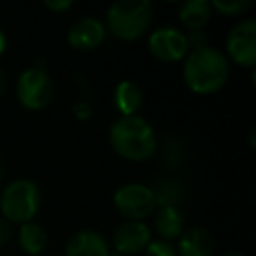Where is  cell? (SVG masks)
<instances>
[{"label": "cell", "mask_w": 256, "mask_h": 256, "mask_svg": "<svg viewBox=\"0 0 256 256\" xmlns=\"http://www.w3.org/2000/svg\"><path fill=\"white\" fill-rule=\"evenodd\" d=\"M210 14H212V6L209 0H190L179 8V20L192 32L202 30L210 20Z\"/></svg>", "instance_id": "16"}, {"label": "cell", "mask_w": 256, "mask_h": 256, "mask_svg": "<svg viewBox=\"0 0 256 256\" xmlns=\"http://www.w3.org/2000/svg\"><path fill=\"white\" fill-rule=\"evenodd\" d=\"M44 6H46L50 11L54 12H64L67 9H70L74 6L72 0H44Z\"/></svg>", "instance_id": "23"}, {"label": "cell", "mask_w": 256, "mask_h": 256, "mask_svg": "<svg viewBox=\"0 0 256 256\" xmlns=\"http://www.w3.org/2000/svg\"><path fill=\"white\" fill-rule=\"evenodd\" d=\"M188 39V48L190 51L195 50H202V48H207V36L202 32V30H193L186 36Z\"/></svg>", "instance_id": "21"}, {"label": "cell", "mask_w": 256, "mask_h": 256, "mask_svg": "<svg viewBox=\"0 0 256 256\" xmlns=\"http://www.w3.org/2000/svg\"><path fill=\"white\" fill-rule=\"evenodd\" d=\"M11 237H12V226H11V223H9L8 220H4V218L0 216V248L8 244V242L11 240Z\"/></svg>", "instance_id": "24"}, {"label": "cell", "mask_w": 256, "mask_h": 256, "mask_svg": "<svg viewBox=\"0 0 256 256\" xmlns=\"http://www.w3.org/2000/svg\"><path fill=\"white\" fill-rule=\"evenodd\" d=\"M106 25L98 18H93V16L78 20L76 23H72L67 32L68 44L79 51H90L98 48L106 40Z\"/></svg>", "instance_id": "10"}, {"label": "cell", "mask_w": 256, "mask_h": 256, "mask_svg": "<svg viewBox=\"0 0 256 256\" xmlns=\"http://www.w3.org/2000/svg\"><path fill=\"white\" fill-rule=\"evenodd\" d=\"M186 230L184 214L179 207H160L154 216V232L162 240H178Z\"/></svg>", "instance_id": "13"}, {"label": "cell", "mask_w": 256, "mask_h": 256, "mask_svg": "<svg viewBox=\"0 0 256 256\" xmlns=\"http://www.w3.org/2000/svg\"><path fill=\"white\" fill-rule=\"evenodd\" d=\"M153 20L150 0H118L106 12V30L121 40H137L148 32Z\"/></svg>", "instance_id": "3"}, {"label": "cell", "mask_w": 256, "mask_h": 256, "mask_svg": "<svg viewBox=\"0 0 256 256\" xmlns=\"http://www.w3.org/2000/svg\"><path fill=\"white\" fill-rule=\"evenodd\" d=\"M6 48H8V37H6L4 30L0 28V54L4 53V51H6Z\"/></svg>", "instance_id": "25"}, {"label": "cell", "mask_w": 256, "mask_h": 256, "mask_svg": "<svg viewBox=\"0 0 256 256\" xmlns=\"http://www.w3.org/2000/svg\"><path fill=\"white\" fill-rule=\"evenodd\" d=\"M182 78L193 93H216L226 84L230 78V62L226 54L210 46L190 51L184 60Z\"/></svg>", "instance_id": "1"}, {"label": "cell", "mask_w": 256, "mask_h": 256, "mask_svg": "<svg viewBox=\"0 0 256 256\" xmlns=\"http://www.w3.org/2000/svg\"><path fill=\"white\" fill-rule=\"evenodd\" d=\"M228 56L242 67L256 65V22L244 20L230 30L226 39ZM226 56V58H228Z\"/></svg>", "instance_id": "8"}, {"label": "cell", "mask_w": 256, "mask_h": 256, "mask_svg": "<svg viewBox=\"0 0 256 256\" xmlns=\"http://www.w3.org/2000/svg\"><path fill=\"white\" fill-rule=\"evenodd\" d=\"M144 104V93L136 81L124 79L114 88V106L121 116H136Z\"/></svg>", "instance_id": "14"}, {"label": "cell", "mask_w": 256, "mask_h": 256, "mask_svg": "<svg viewBox=\"0 0 256 256\" xmlns=\"http://www.w3.org/2000/svg\"><path fill=\"white\" fill-rule=\"evenodd\" d=\"M72 110H74V116L81 121H86V120L92 118V106H90L86 100H79V102H76L74 107H72Z\"/></svg>", "instance_id": "22"}, {"label": "cell", "mask_w": 256, "mask_h": 256, "mask_svg": "<svg viewBox=\"0 0 256 256\" xmlns=\"http://www.w3.org/2000/svg\"><path fill=\"white\" fill-rule=\"evenodd\" d=\"M148 46L156 60L167 62V64L182 60L190 53L186 34L176 26L156 28L148 39Z\"/></svg>", "instance_id": "7"}, {"label": "cell", "mask_w": 256, "mask_h": 256, "mask_svg": "<svg viewBox=\"0 0 256 256\" xmlns=\"http://www.w3.org/2000/svg\"><path fill=\"white\" fill-rule=\"evenodd\" d=\"M176 251H178V256H212L214 238L206 228H186L178 238Z\"/></svg>", "instance_id": "12"}, {"label": "cell", "mask_w": 256, "mask_h": 256, "mask_svg": "<svg viewBox=\"0 0 256 256\" xmlns=\"http://www.w3.org/2000/svg\"><path fill=\"white\" fill-rule=\"evenodd\" d=\"M156 200V207H179V204L184 200L186 190L181 181L174 178H162L150 186Z\"/></svg>", "instance_id": "15"}, {"label": "cell", "mask_w": 256, "mask_h": 256, "mask_svg": "<svg viewBox=\"0 0 256 256\" xmlns=\"http://www.w3.org/2000/svg\"><path fill=\"white\" fill-rule=\"evenodd\" d=\"M42 202L40 188L30 179L9 182L0 195V212L9 223H28L34 220Z\"/></svg>", "instance_id": "4"}, {"label": "cell", "mask_w": 256, "mask_h": 256, "mask_svg": "<svg viewBox=\"0 0 256 256\" xmlns=\"http://www.w3.org/2000/svg\"><path fill=\"white\" fill-rule=\"evenodd\" d=\"M162 158L168 168H178L184 162V146L179 139L170 137L162 146Z\"/></svg>", "instance_id": "18"}, {"label": "cell", "mask_w": 256, "mask_h": 256, "mask_svg": "<svg viewBox=\"0 0 256 256\" xmlns=\"http://www.w3.org/2000/svg\"><path fill=\"white\" fill-rule=\"evenodd\" d=\"M110 246L100 232L81 230L65 246V256H109Z\"/></svg>", "instance_id": "11"}, {"label": "cell", "mask_w": 256, "mask_h": 256, "mask_svg": "<svg viewBox=\"0 0 256 256\" xmlns=\"http://www.w3.org/2000/svg\"><path fill=\"white\" fill-rule=\"evenodd\" d=\"M2 179H4V165L0 162V184H2Z\"/></svg>", "instance_id": "27"}, {"label": "cell", "mask_w": 256, "mask_h": 256, "mask_svg": "<svg viewBox=\"0 0 256 256\" xmlns=\"http://www.w3.org/2000/svg\"><path fill=\"white\" fill-rule=\"evenodd\" d=\"M223 256H244L242 252H237V251H232V252H226V254H223Z\"/></svg>", "instance_id": "28"}, {"label": "cell", "mask_w": 256, "mask_h": 256, "mask_svg": "<svg viewBox=\"0 0 256 256\" xmlns=\"http://www.w3.org/2000/svg\"><path fill=\"white\" fill-rule=\"evenodd\" d=\"M4 90H6V76H4V72H2V68H0V96H2Z\"/></svg>", "instance_id": "26"}, {"label": "cell", "mask_w": 256, "mask_h": 256, "mask_svg": "<svg viewBox=\"0 0 256 256\" xmlns=\"http://www.w3.org/2000/svg\"><path fill=\"white\" fill-rule=\"evenodd\" d=\"M110 148L128 162H144L154 154L158 139L154 128L142 116H121L110 124Z\"/></svg>", "instance_id": "2"}, {"label": "cell", "mask_w": 256, "mask_h": 256, "mask_svg": "<svg viewBox=\"0 0 256 256\" xmlns=\"http://www.w3.org/2000/svg\"><path fill=\"white\" fill-rule=\"evenodd\" d=\"M151 242V228L144 221H124L114 230L112 246L120 254L142 252Z\"/></svg>", "instance_id": "9"}, {"label": "cell", "mask_w": 256, "mask_h": 256, "mask_svg": "<svg viewBox=\"0 0 256 256\" xmlns=\"http://www.w3.org/2000/svg\"><path fill=\"white\" fill-rule=\"evenodd\" d=\"M249 142H251V146H254V130L251 132V137H249Z\"/></svg>", "instance_id": "29"}, {"label": "cell", "mask_w": 256, "mask_h": 256, "mask_svg": "<svg viewBox=\"0 0 256 256\" xmlns=\"http://www.w3.org/2000/svg\"><path fill=\"white\" fill-rule=\"evenodd\" d=\"M144 251H146V256H178L174 242L162 240V238H154V240L151 238Z\"/></svg>", "instance_id": "20"}, {"label": "cell", "mask_w": 256, "mask_h": 256, "mask_svg": "<svg viewBox=\"0 0 256 256\" xmlns=\"http://www.w3.org/2000/svg\"><path fill=\"white\" fill-rule=\"evenodd\" d=\"M109 256H124V254H120V252L114 251V252H109Z\"/></svg>", "instance_id": "30"}, {"label": "cell", "mask_w": 256, "mask_h": 256, "mask_svg": "<svg viewBox=\"0 0 256 256\" xmlns=\"http://www.w3.org/2000/svg\"><path fill=\"white\" fill-rule=\"evenodd\" d=\"M114 206L128 221H142L158 209L151 188L140 182L120 186L114 193Z\"/></svg>", "instance_id": "6"}, {"label": "cell", "mask_w": 256, "mask_h": 256, "mask_svg": "<svg viewBox=\"0 0 256 256\" xmlns=\"http://www.w3.org/2000/svg\"><path fill=\"white\" fill-rule=\"evenodd\" d=\"M46 256H58V254H46Z\"/></svg>", "instance_id": "31"}, {"label": "cell", "mask_w": 256, "mask_h": 256, "mask_svg": "<svg viewBox=\"0 0 256 256\" xmlns=\"http://www.w3.org/2000/svg\"><path fill=\"white\" fill-rule=\"evenodd\" d=\"M48 232L42 224L36 223V221H28L20 226L18 232V240L20 246L25 252L28 254H40L48 246Z\"/></svg>", "instance_id": "17"}, {"label": "cell", "mask_w": 256, "mask_h": 256, "mask_svg": "<svg viewBox=\"0 0 256 256\" xmlns=\"http://www.w3.org/2000/svg\"><path fill=\"white\" fill-rule=\"evenodd\" d=\"M16 95L20 104L30 110H40L50 106L54 95V84L42 62L22 72L16 82Z\"/></svg>", "instance_id": "5"}, {"label": "cell", "mask_w": 256, "mask_h": 256, "mask_svg": "<svg viewBox=\"0 0 256 256\" xmlns=\"http://www.w3.org/2000/svg\"><path fill=\"white\" fill-rule=\"evenodd\" d=\"M210 6L223 16H237L251 8V0H214Z\"/></svg>", "instance_id": "19"}]
</instances>
